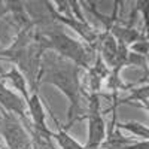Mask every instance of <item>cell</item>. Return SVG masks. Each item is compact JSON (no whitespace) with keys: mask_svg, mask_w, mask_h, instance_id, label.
<instances>
[{"mask_svg":"<svg viewBox=\"0 0 149 149\" xmlns=\"http://www.w3.org/2000/svg\"><path fill=\"white\" fill-rule=\"evenodd\" d=\"M148 48H149V45H148V39H140V40L134 42L133 45L128 46L130 52L137 54V55H140V57H148Z\"/></svg>","mask_w":149,"mask_h":149,"instance_id":"obj_11","label":"cell"},{"mask_svg":"<svg viewBox=\"0 0 149 149\" xmlns=\"http://www.w3.org/2000/svg\"><path fill=\"white\" fill-rule=\"evenodd\" d=\"M34 31L43 52H54L66 60L73 61L74 64L85 70L91 67V54L97 51V46H90L79 42L78 39H73L63 30V26L61 24L58 26V22L55 21L42 29H34Z\"/></svg>","mask_w":149,"mask_h":149,"instance_id":"obj_2","label":"cell"},{"mask_svg":"<svg viewBox=\"0 0 149 149\" xmlns=\"http://www.w3.org/2000/svg\"><path fill=\"white\" fill-rule=\"evenodd\" d=\"M148 84H145V86H140V88H136V90H131V95L125 97V98H118L116 95H112L113 98V103L116 106L119 104H124V103H134V102H140L142 104H145V109H148Z\"/></svg>","mask_w":149,"mask_h":149,"instance_id":"obj_9","label":"cell"},{"mask_svg":"<svg viewBox=\"0 0 149 149\" xmlns=\"http://www.w3.org/2000/svg\"><path fill=\"white\" fill-rule=\"evenodd\" d=\"M51 116H52L54 122L57 124V127H58V130L52 134V139H55V142L58 143L60 149H85L84 145H81L76 139H73L72 136L67 133V130L60 125V122H58V119L55 118L54 113H51Z\"/></svg>","mask_w":149,"mask_h":149,"instance_id":"obj_8","label":"cell"},{"mask_svg":"<svg viewBox=\"0 0 149 149\" xmlns=\"http://www.w3.org/2000/svg\"><path fill=\"white\" fill-rule=\"evenodd\" d=\"M113 127H116L118 130H127L133 134H136L137 137H142V140H148L149 137V128L146 124L143 122H136V121H127V122H119V121H113Z\"/></svg>","mask_w":149,"mask_h":149,"instance_id":"obj_10","label":"cell"},{"mask_svg":"<svg viewBox=\"0 0 149 149\" xmlns=\"http://www.w3.org/2000/svg\"><path fill=\"white\" fill-rule=\"evenodd\" d=\"M37 86L40 84H49L58 88L69 102L67 107V124L69 130L76 121L82 119L81 115V97H82V82H81V67L73 61L66 60L54 52H43L40 58V67L36 78Z\"/></svg>","mask_w":149,"mask_h":149,"instance_id":"obj_1","label":"cell"},{"mask_svg":"<svg viewBox=\"0 0 149 149\" xmlns=\"http://www.w3.org/2000/svg\"><path fill=\"white\" fill-rule=\"evenodd\" d=\"M8 14H9V10H8V5H6V2L0 0V19H3Z\"/></svg>","mask_w":149,"mask_h":149,"instance_id":"obj_12","label":"cell"},{"mask_svg":"<svg viewBox=\"0 0 149 149\" xmlns=\"http://www.w3.org/2000/svg\"><path fill=\"white\" fill-rule=\"evenodd\" d=\"M88 100V113L84 115L88 121V137L84 146L85 149H100L107 136L106 121L100 109V95L90 94Z\"/></svg>","mask_w":149,"mask_h":149,"instance_id":"obj_4","label":"cell"},{"mask_svg":"<svg viewBox=\"0 0 149 149\" xmlns=\"http://www.w3.org/2000/svg\"><path fill=\"white\" fill-rule=\"evenodd\" d=\"M0 134L8 149H34V140L18 116L0 109Z\"/></svg>","mask_w":149,"mask_h":149,"instance_id":"obj_3","label":"cell"},{"mask_svg":"<svg viewBox=\"0 0 149 149\" xmlns=\"http://www.w3.org/2000/svg\"><path fill=\"white\" fill-rule=\"evenodd\" d=\"M0 79H8L10 81L12 86L21 94V97L26 100V103L29 102V98H30V88H29V82L26 79V76H24V73L17 67V66H12L9 72L3 73V74H0Z\"/></svg>","mask_w":149,"mask_h":149,"instance_id":"obj_7","label":"cell"},{"mask_svg":"<svg viewBox=\"0 0 149 149\" xmlns=\"http://www.w3.org/2000/svg\"><path fill=\"white\" fill-rule=\"evenodd\" d=\"M107 31L115 37V40L119 45L127 46V48L130 45H133L134 42L140 40V39H146V34L145 33H140L139 30H136L133 27H128V26L127 27H122V26H119L118 22H115Z\"/></svg>","mask_w":149,"mask_h":149,"instance_id":"obj_6","label":"cell"},{"mask_svg":"<svg viewBox=\"0 0 149 149\" xmlns=\"http://www.w3.org/2000/svg\"><path fill=\"white\" fill-rule=\"evenodd\" d=\"M0 109H3V110L9 112V113H14L15 116H18L19 121L24 124V127L27 128V131L31 134V137L34 136L31 122L29 118L26 100L21 95H18L15 91L9 90L3 81H0Z\"/></svg>","mask_w":149,"mask_h":149,"instance_id":"obj_5","label":"cell"}]
</instances>
